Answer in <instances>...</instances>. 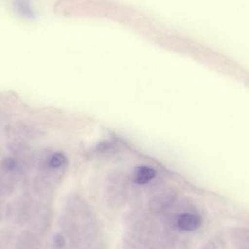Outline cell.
<instances>
[{
	"label": "cell",
	"instance_id": "6da1fadb",
	"mask_svg": "<svg viewBox=\"0 0 249 249\" xmlns=\"http://www.w3.org/2000/svg\"><path fill=\"white\" fill-rule=\"evenodd\" d=\"M201 223V218L192 213H183L177 220L178 228L185 231H196L200 228Z\"/></svg>",
	"mask_w": 249,
	"mask_h": 249
},
{
	"label": "cell",
	"instance_id": "7a4b0ae2",
	"mask_svg": "<svg viewBox=\"0 0 249 249\" xmlns=\"http://www.w3.org/2000/svg\"><path fill=\"white\" fill-rule=\"evenodd\" d=\"M156 175L155 170L149 167H139L134 173L135 182L139 184H145L150 181Z\"/></svg>",
	"mask_w": 249,
	"mask_h": 249
},
{
	"label": "cell",
	"instance_id": "3957f363",
	"mask_svg": "<svg viewBox=\"0 0 249 249\" xmlns=\"http://www.w3.org/2000/svg\"><path fill=\"white\" fill-rule=\"evenodd\" d=\"M66 162H67L66 155L62 152H55L53 155H51L47 165L52 169H58L65 165Z\"/></svg>",
	"mask_w": 249,
	"mask_h": 249
},
{
	"label": "cell",
	"instance_id": "277c9868",
	"mask_svg": "<svg viewBox=\"0 0 249 249\" xmlns=\"http://www.w3.org/2000/svg\"><path fill=\"white\" fill-rule=\"evenodd\" d=\"M65 238L61 234H57L54 237L53 241V245L55 249H60L63 248L65 246Z\"/></svg>",
	"mask_w": 249,
	"mask_h": 249
}]
</instances>
